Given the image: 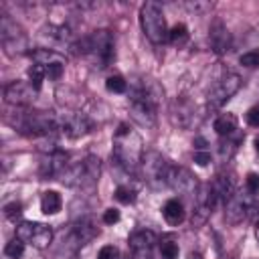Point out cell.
Segmentation results:
<instances>
[{
    "label": "cell",
    "mask_w": 259,
    "mask_h": 259,
    "mask_svg": "<svg viewBox=\"0 0 259 259\" xmlns=\"http://www.w3.org/2000/svg\"><path fill=\"white\" fill-rule=\"evenodd\" d=\"M111 158L125 172H136L140 168V164H142V158H144L142 138L127 123H119L117 130H115V134H113Z\"/></svg>",
    "instance_id": "1"
},
{
    "label": "cell",
    "mask_w": 259,
    "mask_h": 259,
    "mask_svg": "<svg viewBox=\"0 0 259 259\" xmlns=\"http://www.w3.org/2000/svg\"><path fill=\"white\" fill-rule=\"evenodd\" d=\"M140 26L146 34V38L152 45H162L168 40V24H166V16L162 12V6L156 2H146L140 8Z\"/></svg>",
    "instance_id": "2"
},
{
    "label": "cell",
    "mask_w": 259,
    "mask_h": 259,
    "mask_svg": "<svg viewBox=\"0 0 259 259\" xmlns=\"http://www.w3.org/2000/svg\"><path fill=\"white\" fill-rule=\"evenodd\" d=\"M0 42H2L4 53L8 57H18V55H24V53L30 55V51H28V38H26L24 30L8 14H2L0 16Z\"/></svg>",
    "instance_id": "3"
},
{
    "label": "cell",
    "mask_w": 259,
    "mask_h": 259,
    "mask_svg": "<svg viewBox=\"0 0 259 259\" xmlns=\"http://www.w3.org/2000/svg\"><path fill=\"white\" fill-rule=\"evenodd\" d=\"M170 162L156 150H150V152H144V158H142V176L144 180L152 186V188H160V186H166V176H168V170H170Z\"/></svg>",
    "instance_id": "4"
},
{
    "label": "cell",
    "mask_w": 259,
    "mask_h": 259,
    "mask_svg": "<svg viewBox=\"0 0 259 259\" xmlns=\"http://www.w3.org/2000/svg\"><path fill=\"white\" fill-rule=\"evenodd\" d=\"M247 192V190H245ZM259 206V198L257 194H243V192H235L227 202H225V221L229 225H239L243 223L255 208Z\"/></svg>",
    "instance_id": "5"
},
{
    "label": "cell",
    "mask_w": 259,
    "mask_h": 259,
    "mask_svg": "<svg viewBox=\"0 0 259 259\" xmlns=\"http://www.w3.org/2000/svg\"><path fill=\"white\" fill-rule=\"evenodd\" d=\"M16 237L22 243L32 245L34 249H47L53 241V229L45 223L36 221H22L16 225Z\"/></svg>",
    "instance_id": "6"
},
{
    "label": "cell",
    "mask_w": 259,
    "mask_h": 259,
    "mask_svg": "<svg viewBox=\"0 0 259 259\" xmlns=\"http://www.w3.org/2000/svg\"><path fill=\"white\" fill-rule=\"evenodd\" d=\"M239 87H241V77L237 73H227L225 77H221L212 85V89L208 91V95H206L208 109H221L239 91Z\"/></svg>",
    "instance_id": "7"
},
{
    "label": "cell",
    "mask_w": 259,
    "mask_h": 259,
    "mask_svg": "<svg viewBox=\"0 0 259 259\" xmlns=\"http://www.w3.org/2000/svg\"><path fill=\"white\" fill-rule=\"evenodd\" d=\"M166 186H170L174 192L178 194H184L188 198H196L198 192H200V186H198V180L196 176L184 168V166H170L168 170V176H166Z\"/></svg>",
    "instance_id": "8"
},
{
    "label": "cell",
    "mask_w": 259,
    "mask_h": 259,
    "mask_svg": "<svg viewBox=\"0 0 259 259\" xmlns=\"http://www.w3.org/2000/svg\"><path fill=\"white\" fill-rule=\"evenodd\" d=\"M89 36V55L95 57V61L99 63V67H107L111 65L113 57H115V47H113V36L109 30L105 28H99V30H93Z\"/></svg>",
    "instance_id": "9"
},
{
    "label": "cell",
    "mask_w": 259,
    "mask_h": 259,
    "mask_svg": "<svg viewBox=\"0 0 259 259\" xmlns=\"http://www.w3.org/2000/svg\"><path fill=\"white\" fill-rule=\"evenodd\" d=\"M4 101L14 107H28L34 101V95L38 93L28 81H12L4 85Z\"/></svg>",
    "instance_id": "10"
},
{
    "label": "cell",
    "mask_w": 259,
    "mask_h": 259,
    "mask_svg": "<svg viewBox=\"0 0 259 259\" xmlns=\"http://www.w3.org/2000/svg\"><path fill=\"white\" fill-rule=\"evenodd\" d=\"M158 243V237L154 231L150 229H140L134 231L127 239V247L134 255V259H150L152 257V249Z\"/></svg>",
    "instance_id": "11"
},
{
    "label": "cell",
    "mask_w": 259,
    "mask_h": 259,
    "mask_svg": "<svg viewBox=\"0 0 259 259\" xmlns=\"http://www.w3.org/2000/svg\"><path fill=\"white\" fill-rule=\"evenodd\" d=\"M162 97H164V89H162L154 79H148V77L138 79V81L132 83V87H130V99L148 101V103H152V105L158 107V103L162 101Z\"/></svg>",
    "instance_id": "12"
},
{
    "label": "cell",
    "mask_w": 259,
    "mask_h": 259,
    "mask_svg": "<svg viewBox=\"0 0 259 259\" xmlns=\"http://www.w3.org/2000/svg\"><path fill=\"white\" fill-rule=\"evenodd\" d=\"M170 111H172V121H174L178 127H182V130H190V127H194V125L198 123L196 107H194V103H192L190 99H186V97H176V99L172 101Z\"/></svg>",
    "instance_id": "13"
},
{
    "label": "cell",
    "mask_w": 259,
    "mask_h": 259,
    "mask_svg": "<svg viewBox=\"0 0 259 259\" xmlns=\"http://www.w3.org/2000/svg\"><path fill=\"white\" fill-rule=\"evenodd\" d=\"M69 164H71L69 152L57 150V152H51V154H42L38 172H40L42 178H59Z\"/></svg>",
    "instance_id": "14"
},
{
    "label": "cell",
    "mask_w": 259,
    "mask_h": 259,
    "mask_svg": "<svg viewBox=\"0 0 259 259\" xmlns=\"http://www.w3.org/2000/svg\"><path fill=\"white\" fill-rule=\"evenodd\" d=\"M93 127L91 119L85 113H67L61 115V134H65L67 138H83L85 134H89Z\"/></svg>",
    "instance_id": "15"
},
{
    "label": "cell",
    "mask_w": 259,
    "mask_h": 259,
    "mask_svg": "<svg viewBox=\"0 0 259 259\" xmlns=\"http://www.w3.org/2000/svg\"><path fill=\"white\" fill-rule=\"evenodd\" d=\"M130 115L144 127H156V105L140 99H130Z\"/></svg>",
    "instance_id": "16"
},
{
    "label": "cell",
    "mask_w": 259,
    "mask_h": 259,
    "mask_svg": "<svg viewBox=\"0 0 259 259\" xmlns=\"http://www.w3.org/2000/svg\"><path fill=\"white\" fill-rule=\"evenodd\" d=\"M208 40H210V49L217 55H223L231 49V34H229V30L221 18L212 20V24L208 28Z\"/></svg>",
    "instance_id": "17"
},
{
    "label": "cell",
    "mask_w": 259,
    "mask_h": 259,
    "mask_svg": "<svg viewBox=\"0 0 259 259\" xmlns=\"http://www.w3.org/2000/svg\"><path fill=\"white\" fill-rule=\"evenodd\" d=\"M97 233H99V229L95 227V223L91 219H79L69 233V241L75 247H81V245H87L89 241H93L97 237Z\"/></svg>",
    "instance_id": "18"
},
{
    "label": "cell",
    "mask_w": 259,
    "mask_h": 259,
    "mask_svg": "<svg viewBox=\"0 0 259 259\" xmlns=\"http://www.w3.org/2000/svg\"><path fill=\"white\" fill-rule=\"evenodd\" d=\"M30 59L34 63L42 65L45 69L55 67V65H63L65 67V63H67L65 57L59 51H55V49H34V51H30Z\"/></svg>",
    "instance_id": "19"
},
{
    "label": "cell",
    "mask_w": 259,
    "mask_h": 259,
    "mask_svg": "<svg viewBox=\"0 0 259 259\" xmlns=\"http://www.w3.org/2000/svg\"><path fill=\"white\" fill-rule=\"evenodd\" d=\"M162 214H164V221L170 225V227H178L184 217H186V210H184V202L180 198H170L166 200L164 208H162Z\"/></svg>",
    "instance_id": "20"
},
{
    "label": "cell",
    "mask_w": 259,
    "mask_h": 259,
    "mask_svg": "<svg viewBox=\"0 0 259 259\" xmlns=\"http://www.w3.org/2000/svg\"><path fill=\"white\" fill-rule=\"evenodd\" d=\"M83 168H85V176H83V188H93L99 182V174H101V160L97 156H87L83 158Z\"/></svg>",
    "instance_id": "21"
},
{
    "label": "cell",
    "mask_w": 259,
    "mask_h": 259,
    "mask_svg": "<svg viewBox=\"0 0 259 259\" xmlns=\"http://www.w3.org/2000/svg\"><path fill=\"white\" fill-rule=\"evenodd\" d=\"M212 127H214V132L221 136V138H229V136H233L237 130H239V119H237V115L235 113H221L217 119H214V123H212Z\"/></svg>",
    "instance_id": "22"
},
{
    "label": "cell",
    "mask_w": 259,
    "mask_h": 259,
    "mask_svg": "<svg viewBox=\"0 0 259 259\" xmlns=\"http://www.w3.org/2000/svg\"><path fill=\"white\" fill-rule=\"evenodd\" d=\"M63 208V198L57 190H45L40 196V210L45 214H57Z\"/></svg>",
    "instance_id": "23"
},
{
    "label": "cell",
    "mask_w": 259,
    "mask_h": 259,
    "mask_svg": "<svg viewBox=\"0 0 259 259\" xmlns=\"http://www.w3.org/2000/svg\"><path fill=\"white\" fill-rule=\"evenodd\" d=\"M188 28H186V24H182V22H178V24H174L172 28H170V32H168V42L170 45H174V47H184L186 42H188Z\"/></svg>",
    "instance_id": "24"
},
{
    "label": "cell",
    "mask_w": 259,
    "mask_h": 259,
    "mask_svg": "<svg viewBox=\"0 0 259 259\" xmlns=\"http://www.w3.org/2000/svg\"><path fill=\"white\" fill-rule=\"evenodd\" d=\"M113 196H115V200L121 202V204H134L136 198H138V190L132 188L130 184H119V186L115 188Z\"/></svg>",
    "instance_id": "25"
},
{
    "label": "cell",
    "mask_w": 259,
    "mask_h": 259,
    "mask_svg": "<svg viewBox=\"0 0 259 259\" xmlns=\"http://www.w3.org/2000/svg\"><path fill=\"white\" fill-rule=\"evenodd\" d=\"M47 79V69L42 67V65H38V63H34L32 67H28V83L36 89V91H40V87H42V81Z\"/></svg>",
    "instance_id": "26"
},
{
    "label": "cell",
    "mask_w": 259,
    "mask_h": 259,
    "mask_svg": "<svg viewBox=\"0 0 259 259\" xmlns=\"http://www.w3.org/2000/svg\"><path fill=\"white\" fill-rule=\"evenodd\" d=\"M160 253H162V259H178L180 247H178V243L172 237H162V241H160Z\"/></svg>",
    "instance_id": "27"
},
{
    "label": "cell",
    "mask_w": 259,
    "mask_h": 259,
    "mask_svg": "<svg viewBox=\"0 0 259 259\" xmlns=\"http://www.w3.org/2000/svg\"><path fill=\"white\" fill-rule=\"evenodd\" d=\"M105 89L109 93H125L127 91V81L121 75H109L105 79Z\"/></svg>",
    "instance_id": "28"
},
{
    "label": "cell",
    "mask_w": 259,
    "mask_h": 259,
    "mask_svg": "<svg viewBox=\"0 0 259 259\" xmlns=\"http://www.w3.org/2000/svg\"><path fill=\"white\" fill-rule=\"evenodd\" d=\"M24 245H26V243H22L18 237H14L12 241L6 243V247H4V255L10 257V259H20L22 253H24Z\"/></svg>",
    "instance_id": "29"
},
{
    "label": "cell",
    "mask_w": 259,
    "mask_h": 259,
    "mask_svg": "<svg viewBox=\"0 0 259 259\" xmlns=\"http://www.w3.org/2000/svg\"><path fill=\"white\" fill-rule=\"evenodd\" d=\"M22 214V202L20 200H10L4 204V217L8 221H16Z\"/></svg>",
    "instance_id": "30"
},
{
    "label": "cell",
    "mask_w": 259,
    "mask_h": 259,
    "mask_svg": "<svg viewBox=\"0 0 259 259\" xmlns=\"http://www.w3.org/2000/svg\"><path fill=\"white\" fill-rule=\"evenodd\" d=\"M239 63L243 67H249V69L259 67V51H247V53H243L239 57Z\"/></svg>",
    "instance_id": "31"
},
{
    "label": "cell",
    "mask_w": 259,
    "mask_h": 259,
    "mask_svg": "<svg viewBox=\"0 0 259 259\" xmlns=\"http://www.w3.org/2000/svg\"><path fill=\"white\" fill-rule=\"evenodd\" d=\"M245 190L251 192V194L259 192V174H255V172H249L247 174V178H245Z\"/></svg>",
    "instance_id": "32"
},
{
    "label": "cell",
    "mask_w": 259,
    "mask_h": 259,
    "mask_svg": "<svg viewBox=\"0 0 259 259\" xmlns=\"http://www.w3.org/2000/svg\"><path fill=\"white\" fill-rule=\"evenodd\" d=\"M97 259H119V251L113 245H103L97 253Z\"/></svg>",
    "instance_id": "33"
},
{
    "label": "cell",
    "mask_w": 259,
    "mask_h": 259,
    "mask_svg": "<svg viewBox=\"0 0 259 259\" xmlns=\"http://www.w3.org/2000/svg\"><path fill=\"white\" fill-rule=\"evenodd\" d=\"M101 221H103L105 225H115V223L119 221V210H117V208H105Z\"/></svg>",
    "instance_id": "34"
},
{
    "label": "cell",
    "mask_w": 259,
    "mask_h": 259,
    "mask_svg": "<svg viewBox=\"0 0 259 259\" xmlns=\"http://www.w3.org/2000/svg\"><path fill=\"white\" fill-rule=\"evenodd\" d=\"M194 162L198 166H206L210 162V152L208 150H194Z\"/></svg>",
    "instance_id": "35"
},
{
    "label": "cell",
    "mask_w": 259,
    "mask_h": 259,
    "mask_svg": "<svg viewBox=\"0 0 259 259\" xmlns=\"http://www.w3.org/2000/svg\"><path fill=\"white\" fill-rule=\"evenodd\" d=\"M245 117H247V123L251 127H259V107H251Z\"/></svg>",
    "instance_id": "36"
},
{
    "label": "cell",
    "mask_w": 259,
    "mask_h": 259,
    "mask_svg": "<svg viewBox=\"0 0 259 259\" xmlns=\"http://www.w3.org/2000/svg\"><path fill=\"white\" fill-rule=\"evenodd\" d=\"M186 6H188L190 10H204V8H210V4H200V2H194V4L188 2Z\"/></svg>",
    "instance_id": "37"
},
{
    "label": "cell",
    "mask_w": 259,
    "mask_h": 259,
    "mask_svg": "<svg viewBox=\"0 0 259 259\" xmlns=\"http://www.w3.org/2000/svg\"><path fill=\"white\" fill-rule=\"evenodd\" d=\"M255 239L259 241V219H257V223H255Z\"/></svg>",
    "instance_id": "38"
},
{
    "label": "cell",
    "mask_w": 259,
    "mask_h": 259,
    "mask_svg": "<svg viewBox=\"0 0 259 259\" xmlns=\"http://www.w3.org/2000/svg\"><path fill=\"white\" fill-rule=\"evenodd\" d=\"M255 152H257V156H259V138L255 140Z\"/></svg>",
    "instance_id": "39"
}]
</instances>
